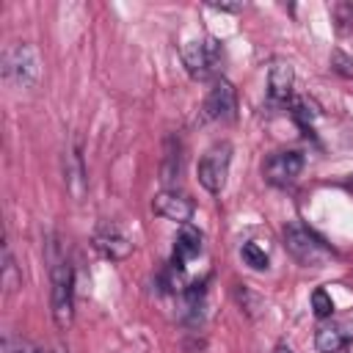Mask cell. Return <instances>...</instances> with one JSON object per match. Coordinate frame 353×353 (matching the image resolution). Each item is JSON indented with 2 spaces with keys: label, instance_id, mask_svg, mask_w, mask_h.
<instances>
[{
  "label": "cell",
  "instance_id": "18",
  "mask_svg": "<svg viewBox=\"0 0 353 353\" xmlns=\"http://www.w3.org/2000/svg\"><path fill=\"white\" fill-rule=\"evenodd\" d=\"M331 17H334L339 33L350 30L353 28V3H334L331 6Z\"/></svg>",
  "mask_w": 353,
  "mask_h": 353
},
{
  "label": "cell",
  "instance_id": "3",
  "mask_svg": "<svg viewBox=\"0 0 353 353\" xmlns=\"http://www.w3.org/2000/svg\"><path fill=\"white\" fill-rule=\"evenodd\" d=\"M182 63L190 72V77L196 80H207L218 72L221 63V44L212 36H201V39H190L182 44Z\"/></svg>",
  "mask_w": 353,
  "mask_h": 353
},
{
  "label": "cell",
  "instance_id": "2",
  "mask_svg": "<svg viewBox=\"0 0 353 353\" xmlns=\"http://www.w3.org/2000/svg\"><path fill=\"white\" fill-rule=\"evenodd\" d=\"M3 77L8 85L33 88L41 80V55L33 44L17 41L3 52Z\"/></svg>",
  "mask_w": 353,
  "mask_h": 353
},
{
  "label": "cell",
  "instance_id": "24",
  "mask_svg": "<svg viewBox=\"0 0 353 353\" xmlns=\"http://www.w3.org/2000/svg\"><path fill=\"white\" fill-rule=\"evenodd\" d=\"M44 353H66L61 345H52V347H44Z\"/></svg>",
  "mask_w": 353,
  "mask_h": 353
},
{
  "label": "cell",
  "instance_id": "6",
  "mask_svg": "<svg viewBox=\"0 0 353 353\" xmlns=\"http://www.w3.org/2000/svg\"><path fill=\"white\" fill-rule=\"evenodd\" d=\"M94 248L110 259V262H121L132 254V240L130 234L116 223V221H102L97 229H94Z\"/></svg>",
  "mask_w": 353,
  "mask_h": 353
},
{
  "label": "cell",
  "instance_id": "22",
  "mask_svg": "<svg viewBox=\"0 0 353 353\" xmlns=\"http://www.w3.org/2000/svg\"><path fill=\"white\" fill-rule=\"evenodd\" d=\"M331 69L345 74V77H353V58H347L345 52L336 50V52H331Z\"/></svg>",
  "mask_w": 353,
  "mask_h": 353
},
{
  "label": "cell",
  "instance_id": "4",
  "mask_svg": "<svg viewBox=\"0 0 353 353\" xmlns=\"http://www.w3.org/2000/svg\"><path fill=\"white\" fill-rule=\"evenodd\" d=\"M229 165H232V143L229 141H218L212 143L201 160H199V182L207 193H221L229 176Z\"/></svg>",
  "mask_w": 353,
  "mask_h": 353
},
{
  "label": "cell",
  "instance_id": "19",
  "mask_svg": "<svg viewBox=\"0 0 353 353\" xmlns=\"http://www.w3.org/2000/svg\"><path fill=\"white\" fill-rule=\"evenodd\" d=\"M312 309H314L317 317H328V314L334 312V301H331V295H328L323 287H317V290L312 292Z\"/></svg>",
  "mask_w": 353,
  "mask_h": 353
},
{
  "label": "cell",
  "instance_id": "7",
  "mask_svg": "<svg viewBox=\"0 0 353 353\" xmlns=\"http://www.w3.org/2000/svg\"><path fill=\"white\" fill-rule=\"evenodd\" d=\"M301 171H303V154L295 152V149H290V152H276V154H270V157L265 160V165H262V176H265L270 185H276V188L292 185V182L301 176Z\"/></svg>",
  "mask_w": 353,
  "mask_h": 353
},
{
  "label": "cell",
  "instance_id": "21",
  "mask_svg": "<svg viewBox=\"0 0 353 353\" xmlns=\"http://www.w3.org/2000/svg\"><path fill=\"white\" fill-rule=\"evenodd\" d=\"M234 295H237L240 306H243L248 314H256V309H259V298H256L245 284H237V287H234Z\"/></svg>",
  "mask_w": 353,
  "mask_h": 353
},
{
  "label": "cell",
  "instance_id": "15",
  "mask_svg": "<svg viewBox=\"0 0 353 353\" xmlns=\"http://www.w3.org/2000/svg\"><path fill=\"white\" fill-rule=\"evenodd\" d=\"M3 353H44V347L33 345L30 339H25V336H19V334L6 331V334H3Z\"/></svg>",
  "mask_w": 353,
  "mask_h": 353
},
{
  "label": "cell",
  "instance_id": "17",
  "mask_svg": "<svg viewBox=\"0 0 353 353\" xmlns=\"http://www.w3.org/2000/svg\"><path fill=\"white\" fill-rule=\"evenodd\" d=\"M292 116H295V121L306 130V127L317 119V105H314V102H309L306 97H301V99H295V105H292Z\"/></svg>",
  "mask_w": 353,
  "mask_h": 353
},
{
  "label": "cell",
  "instance_id": "10",
  "mask_svg": "<svg viewBox=\"0 0 353 353\" xmlns=\"http://www.w3.org/2000/svg\"><path fill=\"white\" fill-rule=\"evenodd\" d=\"M292 66L290 63H273L268 72V97L273 105H284L292 97Z\"/></svg>",
  "mask_w": 353,
  "mask_h": 353
},
{
  "label": "cell",
  "instance_id": "23",
  "mask_svg": "<svg viewBox=\"0 0 353 353\" xmlns=\"http://www.w3.org/2000/svg\"><path fill=\"white\" fill-rule=\"evenodd\" d=\"M273 353H292V347H290V345H284V342H281V345H276V350H273Z\"/></svg>",
  "mask_w": 353,
  "mask_h": 353
},
{
  "label": "cell",
  "instance_id": "16",
  "mask_svg": "<svg viewBox=\"0 0 353 353\" xmlns=\"http://www.w3.org/2000/svg\"><path fill=\"white\" fill-rule=\"evenodd\" d=\"M240 254H243V259H245V265H251L254 270H265L268 268V251L259 245V243H243V248H240Z\"/></svg>",
  "mask_w": 353,
  "mask_h": 353
},
{
  "label": "cell",
  "instance_id": "8",
  "mask_svg": "<svg viewBox=\"0 0 353 353\" xmlns=\"http://www.w3.org/2000/svg\"><path fill=\"white\" fill-rule=\"evenodd\" d=\"M204 116L212 121H232L237 116V91L226 77H218L204 99Z\"/></svg>",
  "mask_w": 353,
  "mask_h": 353
},
{
  "label": "cell",
  "instance_id": "14",
  "mask_svg": "<svg viewBox=\"0 0 353 353\" xmlns=\"http://www.w3.org/2000/svg\"><path fill=\"white\" fill-rule=\"evenodd\" d=\"M3 287H6V292H17L22 287V276L14 265V256H11L8 245H3Z\"/></svg>",
  "mask_w": 353,
  "mask_h": 353
},
{
  "label": "cell",
  "instance_id": "13",
  "mask_svg": "<svg viewBox=\"0 0 353 353\" xmlns=\"http://www.w3.org/2000/svg\"><path fill=\"white\" fill-rule=\"evenodd\" d=\"M314 347L317 353H339L345 347V334L336 325H320L314 334Z\"/></svg>",
  "mask_w": 353,
  "mask_h": 353
},
{
  "label": "cell",
  "instance_id": "5",
  "mask_svg": "<svg viewBox=\"0 0 353 353\" xmlns=\"http://www.w3.org/2000/svg\"><path fill=\"white\" fill-rule=\"evenodd\" d=\"M284 248L290 251V256L306 268H320L331 254L328 248L320 243V237H314L306 226L301 223H290L284 226Z\"/></svg>",
  "mask_w": 353,
  "mask_h": 353
},
{
  "label": "cell",
  "instance_id": "1",
  "mask_svg": "<svg viewBox=\"0 0 353 353\" xmlns=\"http://www.w3.org/2000/svg\"><path fill=\"white\" fill-rule=\"evenodd\" d=\"M47 262H50V284H52L50 287L52 320L58 328H69L74 320V273L55 237L47 243Z\"/></svg>",
  "mask_w": 353,
  "mask_h": 353
},
{
  "label": "cell",
  "instance_id": "20",
  "mask_svg": "<svg viewBox=\"0 0 353 353\" xmlns=\"http://www.w3.org/2000/svg\"><path fill=\"white\" fill-rule=\"evenodd\" d=\"M176 174H179V149L174 152V141H168L165 163H163V179H165V182H171Z\"/></svg>",
  "mask_w": 353,
  "mask_h": 353
},
{
  "label": "cell",
  "instance_id": "11",
  "mask_svg": "<svg viewBox=\"0 0 353 353\" xmlns=\"http://www.w3.org/2000/svg\"><path fill=\"white\" fill-rule=\"evenodd\" d=\"M199 251H201V234H199L190 223H185V226H182V232L176 234L171 265H174L176 270H182V268H185V262H188V259H193Z\"/></svg>",
  "mask_w": 353,
  "mask_h": 353
},
{
  "label": "cell",
  "instance_id": "9",
  "mask_svg": "<svg viewBox=\"0 0 353 353\" xmlns=\"http://www.w3.org/2000/svg\"><path fill=\"white\" fill-rule=\"evenodd\" d=\"M152 210H154V215L174 221V223H182V226L193 218V201L176 190H160L152 199Z\"/></svg>",
  "mask_w": 353,
  "mask_h": 353
},
{
  "label": "cell",
  "instance_id": "12",
  "mask_svg": "<svg viewBox=\"0 0 353 353\" xmlns=\"http://www.w3.org/2000/svg\"><path fill=\"white\" fill-rule=\"evenodd\" d=\"M66 188L72 190L74 199H80L85 193V165H83L80 141H74V146L66 154Z\"/></svg>",
  "mask_w": 353,
  "mask_h": 353
}]
</instances>
